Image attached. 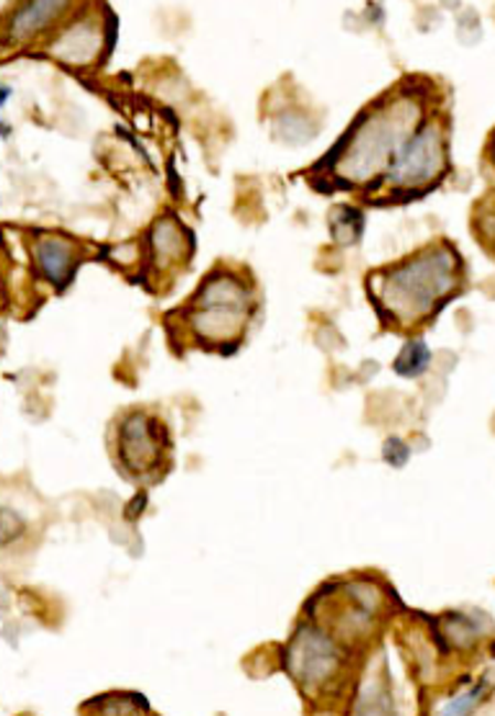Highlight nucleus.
Returning a JSON list of instances; mask_svg holds the SVG:
<instances>
[{
    "instance_id": "nucleus-1",
    "label": "nucleus",
    "mask_w": 495,
    "mask_h": 716,
    "mask_svg": "<svg viewBox=\"0 0 495 716\" xmlns=\"http://www.w3.org/2000/svg\"><path fill=\"white\" fill-rule=\"evenodd\" d=\"M460 258L452 248L439 246L418 253L410 261L369 279L377 307L387 312L395 323L413 325L429 317L433 307L452 294L456 284Z\"/></svg>"
},
{
    "instance_id": "nucleus-2",
    "label": "nucleus",
    "mask_w": 495,
    "mask_h": 716,
    "mask_svg": "<svg viewBox=\"0 0 495 716\" xmlns=\"http://www.w3.org/2000/svg\"><path fill=\"white\" fill-rule=\"evenodd\" d=\"M421 117L413 98H398L395 104H385L383 109L372 113V119L362 121L348 140V148L338 160V175L364 184L369 175L387 167L390 171L402 148L413 137V124Z\"/></svg>"
},
{
    "instance_id": "nucleus-3",
    "label": "nucleus",
    "mask_w": 495,
    "mask_h": 716,
    "mask_svg": "<svg viewBox=\"0 0 495 716\" xmlns=\"http://www.w3.org/2000/svg\"><path fill=\"white\" fill-rule=\"evenodd\" d=\"M250 307H254V296L243 286V281L230 273H215L212 279H204L189 319L202 340L227 343L248 325Z\"/></svg>"
},
{
    "instance_id": "nucleus-4",
    "label": "nucleus",
    "mask_w": 495,
    "mask_h": 716,
    "mask_svg": "<svg viewBox=\"0 0 495 716\" xmlns=\"http://www.w3.org/2000/svg\"><path fill=\"white\" fill-rule=\"evenodd\" d=\"M446 167V140L439 124H423L387 171V184L398 188H416L431 184Z\"/></svg>"
},
{
    "instance_id": "nucleus-5",
    "label": "nucleus",
    "mask_w": 495,
    "mask_h": 716,
    "mask_svg": "<svg viewBox=\"0 0 495 716\" xmlns=\"http://www.w3.org/2000/svg\"><path fill=\"white\" fill-rule=\"evenodd\" d=\"M341 668V654L331 637L320 629L304 627L289 644V673L304 688H318L331 681Z\"/></svg>"
},
{
    "instance_id": "nucleus-6",
    "label": "nucleus",
    "mask_w": 495,
    "mask_h": 716,
    "mask_svg": "<svg viewBox=\"0 0 495 716\" xmlns=\"http://www.w3.org/2000/svg\"><path fill=\"white\" fill-rule=\"evenodd\" d=\"M160 459V444L152 431L150 417L142 413H134L127 417V423L121 425V462L127 464L129 471L134 475H144L155 467Z\"/></svg>"
},
{
    "instance_id": "nucleus-7",
    "label": "nucleus",
    "mask_w": 495,
    "mask_h": 716,
    "mask_svg": "<svg viewBox=\"0 0 495 716\" xmlns=\"http://www.w3.org/2000/svg\"><path fill=\"white\" fill-rule=\"evenodd\" d=\"M36 263L52 284L65 286L75 271L73 246L60 238H44L36 242Z\"/></svg>"
},
{
    "instance_id": "nucleus-8",
    "label": "nucleus",
    "mask_w": 495,
    "mask_h": 716,
    "mask_svg": "<svg viewBox=\"0 0 495 716\" xmlns=\"http://www.w3.org/2000/svg\"><path fill=\"white\" fill-rule=\"evenodd\" d=\"M65 11V3H26L13 13L9 26V42L32 40L36 32H42L50 21L57 19V13Z\"/></svg>"
},
{
    "instance_id": "nucleus-9",
    "label": "nucleus",
    "mask_w": 495,
    "mask_h": 716,
    "mask_svg": "<svg viewBox=\"0 0 495 716\" xmlns=\"http://www.w3.org/2000/svg\"><path fill=\"white\" fill-rule=\"evenodd\" d=\"M431 364V350L423 340H410L395 358V371L400 377H421Z\"/></svg>"
},
{
    "instance_id": "nucleus-10",
    "label": "nucleus",
    "mask_w": 495,
    "mask_h": 716,
    "mask_svg": "<svg viewBox=\"0 0 495 716\" xmlns=\"http://www.w3.org/2000/svg\"><path fill=\"white\" fill-rule=\"evenodd\" d=\"M487 698V681H477L472 688L456 693L439 708L437 716H472V712Z\"/></svg>"
},
{
    "instance_id": "nucleus-11",
    "label": "nucleus",
    "mask_w": 495,
    "mask_h": 716,
    "mask_svg": "<svg viewBox=\"0 0 495 716\" xmlns=\"http://www.w3.org/2000/svg\"><path fill=\"white\" fill-rule=\"evenodd\" d=\"M21 533H24V521L17 510L0 508V550L17 542Z\"/></svg>"
},
{
    "instance_id": "nucleus-12",
    "label": "nucleus",
    "mask_w": 495,
    "mask_h": 716,
    "mask_svg": "<svg viewBox=\"0 0 495 716\" xmlns=\"http://www.w3.org/2000/svg\"><path fill=\"white\" fill-rule=\"evenodd\" d=\"M356 716H390V701H387V693L377 685H372L369 693H364L359 714Z\"/></svg>"
},
{
    "instance_id": "nucleus-13",
    "label": "nucleus",
    "mask_w": 495,
    "mask_h": 716,
    "mask_svg": "<svg viewBox=\"0 0 495 716\" xmlns=\"http://www.w3.org/2000/svg\"><path fill=\"white\" fill-rule=\"evenodd\" d=\"M410 459L408 444H402L400 438H390L385 444V462L392 464V467H406Z\"/></svg>"
},
{
    "instance_id": "nucleus-14",
    "label": "nucleus",
    "mask_w": 495,
    "mask_h": 716,
    "mask_svg": "<svg viewBox=\"0 0 495 716\" xmlns=\"http://www.w3.org/2000/svg\"><path fill=\"white\" fill-rule=\"evenodd\" d=\"M9 96H11V88H9V86L0 88V106H3L6 101H9Z\"/></svg>"
},
{
    "instance_id": "nucleus-15",
    "label": "nucleus",
    "mask_w": 495,
    "mask_h": 716,
    "mask_svg": "<svg viewBox=\"0 0 495 716\" xmlns=\"http://www.w3.org/2000/svg\"><path fill=\"white\" fill-rule=\"evenodd\" d=\"M493 158H495V148H493Z\"/></svg>"
}]
</instances>
